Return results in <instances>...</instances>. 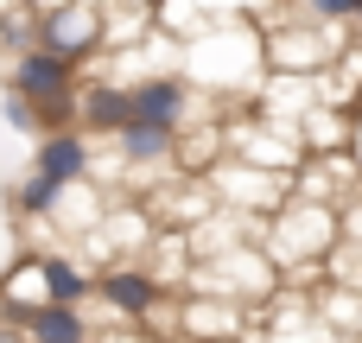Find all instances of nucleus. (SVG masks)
<instances>
[{
    "label": "nucleus",
    "mask_w": 362,
    "mask_h": 343,
    "mask_svg": "<svg viewBox=\"0 0 362 343\" xmlns=\"http://www.w3.org/2000/svg\"><path fill=\"white\" fill-rule=\"evenodd\" d=\"M261 64H267V38H261L255 19H235V25H216V32L178 45V76L197 83V89L216 95V102H235V95L255 102V89L267 83Z\"/></svg>",
    "instance_id": "f257e3e1"
},
{
    "label": "nucleus",
    "mask_w": 362,
    "mask_h": 343,
    "mask_svg": "<svg viewBox=\"0 0 362 343\" xmlns=\"http://www.w3.org/2000/svg\"><path fill=\"white\" fill-rule=\"evenodd\" d=\"M344 242V223L331 204H312V197H286L274 216H267V255L280 274H299V267H325L331 248Z\"/></svg>",
    "instance_id": "f03ea898"
},
{
    "label": "nucleus",
    "mask_w": 362,
    "mask_h": 343,
    "mask_svg": "<svg viewBox=\"0 0 362 343\" xmlns=\"http://www.w3.org/2000/svg\"><path fill=\"white\" fill-rule=\"evenodd\" d=\"M76 89H83V70L51 57V51H19L6 64V95L32 102L45 115V134L51 127H76Z\"/></svg>",
    "instance_id": "7ed1b4c3"
},
{
    "label": "nucleus",
    "mask_w": 362,
    "mask_h": 343,
    "mask_svg": "<svg viewBox=\"0 0 362 343\" xmlns=\"http://www.w3.org/2000/svg\"><path fill=\"white\" fill-rule=\"evenodd\" d=\"M261 38H267V64H274L280 76H325V70L350 51V32L312 25V19H286V13H274V25H267Z\"/></svg>",
    "instance_id": "20e7f679"
},
{
    "label": "nucleus",
    "mask_w": 362,
    "mask_h": 343,
    "mask_svg": "<svg viewBox=\"0 0 362 343\" xmlns=\"http://www.w3.org/2000/svg\"><path fill=\"white\" fill-rule=\"evenodd\" d=\"M127 95H134V121H153L165 134H191L210 121V95L197 83H185L178 70H146L127 83Z\"/></svg>",
    "instance_id": "39448f33"
},
{
    "label": "nucleus",
    "mask_w": 362,
    "mask_h": 343,
    "mask_svg": "<svg viewBox=\"0 0 362 343\" xmlns=\"http://www.w3.org/2000/svg\"><path fill=\"white\" fill-rule=\"evenodd\" d=\"M32 51H51V57H64V64H89V57H102L108 45H102V6L95 0H70V6H57V13H38L32 19Z\"/></svg>",
    "instance_id": "423d86ee"
},
{
    "label": "nucleus",
    "mask_w": 362,
    "mask_h": 343,
    "mask_svg": "<svg viewBox=\"0 0 362 343\" xmlns=\"http://www.w3.org/2000/svg\"><path fill=\"white\" fill-rule=\"evenodd\" d=\"M204 178H210V191H216L235 216H255V223H267V216L293 197V178H274V172H255V165H235V159H216Z\"/></svg>",
    "instance_id": "0eeeda50"
},
{
    "label": "nucleus",
    "mask_w": 362,
    "mask_h": 343,
    "mask_svg": "<svg viewBox=\"0 0 362 343\" xmlns=\"http://www.w3.org/2000/svg\"><path fill=\"white\" fill-rule=\"evenodd\" d=\"M95 299H102L115 318H127V325H140V318H153V312H172V293H165L140 261H108V267H95Z\"/></svg>",
    "instance_id": "6e6552de"
},
{
    "label": "nucleus",
    "mask_w": 362,
    "mask_h": 343,
    "mask_svg": "<svg viewBox=\"0 0 362 343\" xmlns=\"http://www.w3.org/2000/svg\"><path fill=\"white\" fill-rule=\"evenodd\" d=\"M32 172L38 178H51V185H89L95 178V140L83 134V127H51V134H38V153H32Z\"/></svg>",
    "instance_id": "1a4fd4ad"
},
{
    "label": "nucleus",
    "mask_w": 362,
    "mask_h": 343,
    "mask_svg": "<svg viewBox=\"0 0 362 343\" xmlns=\"http://www.w3.org/2000/svg\"><path fill=\"white\" fill-rule=\"evenodd\" d=\"M134 121V95H127V83H108V76H89L83 89H76V127L95 140H115L121 127Z\"/></svg>",
    "instance_id": "9d476101"
},
{
    "label": "nucleus",
    "mask_w": 362,
    "mask_h": 343,
    "mask_svg": "<svg viewBox=\"0 0 362 343\" xmlns=\"http://www.w3.org/2000/svg\"><path fill=\"white\" fill-rule=\"evenodd\" d=\"M38 286H45V306L83 312V306L95 299V267L76 261V255H64V248H45V255H38Z\"/></svg>",
    "instance_id": "9b49d317"
},
{
    "label": "nucleus",
    "mask_w": 362,
    "mask_h": 343,
    "mask_svg": "<svg viewBox=\"0 0 362 343\" xmlns=\"http://www.w3.org/2000/svg\"><path fill=\"white\" fill-rule=\"evenodd\" d=\"M242 306H229V299H197V293H185L178 299V325H185V337L191 343H242Z\"/></svg>",
    "instance_id": "f8f14e48"
},
{
    "label": "nucleus",
    "mask_w": 362,
    "mask_h": 343,
    "mask_svg": "<svg viewBox=\"0 0 362 343\" xmlns=\"http://www.w3.org/2000/svg\"><path fill=\"white\" fill-rule=\"evenodd\" d=\"M115 159H121L127 172L172 165V159H178V134H165V127H153V121H127V127L115 134Z\"/></svg>",
    "instance_id": "ddd939ff"
},
{
    "label": "nucleus",
    "mask_w": 362,
    "mask_h": 343,
    "mask_svg": "<svg viewBox=\"0 0 362 343\" xmlns=\"http://www.w3.org/2000/svg\"><path fill=\"white\" fill-rule=\"evenodd\" d=\"M13 325L25 331V343H95V325L83 312H70V306H32Z\"/></svg>",
    "instance_id": "4468645a"
},
{
    "label": "nucleus",
    "mask_w": 362,
    "mask_h": 343,
    "mask_svg": "<svg viewBox=\"0 0 362 343\" xmlns=\"http://www.w3.org/2000/svg\"><path fill=\"white\" fill-rule=\"evenodd\" d=\"M299 13H305L312 25H337V32H356L362 0H299Z\"/></svg>",
    "instance_id": "2eb2a0df"
},
{
    "label": "nucleus",
    "mask_w": 362,
    "mask_h": 343,
    "mask_svg": "<svg viewBox=\"0 0 362 343\" xmlns=\"http://www.w3.org/2000/svg\"><path fill=\"white\" fill-rule=\"evenodd\" d=\"M0 121H6L13 134H45V115H38L32 102H19V95H6V102H0Z\"/></svg>",
    "instance_id": "dca6fc26"
},
{
    "label": "nucleus",
    "mask_w": 362,
    "mask_h": 343,
    "mask_svg": "<svg viewBox=\"0 0 362 343\" xmlns=\"http://www.w3.org/2000/svg\"><path fill=\"white\" fill-rule=\"evenodd\" d=\"M350 159L362 165V108H356V134H350Z\"/></svg>",
    "instance_id": "f3484780"
},
{
    "label": "nucleus",
    "mask_w": 362,
    "mask_h": 343,
    "mask_svg": "<svg viewBox=\"0 0 362 343\" xmlns=\"http://www.w3.org/2000/svg\"><path fill=\"white\" fill-rule=\"evenodd\" d=\"M356 25H362V19H356Z\"/></svg>",
    "instance_id": "a211bd4d"
}]
</instances>
